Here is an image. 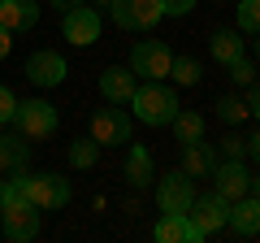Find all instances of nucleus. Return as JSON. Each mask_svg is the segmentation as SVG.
<instances>
[{"label":"nucleus","instance_id":"obj_1","mask_svg":"<svg viewBox=\"0 0 260 243\" xmlns=\"http://www.w3.org/2000/svg\"><path fill=\"white\" fill-rule=\"evenodd\" d=\"M130 104H135V117L139 122H148V126H169L174 113H178V92L165 87L160 78H148L143 87H135Z\"/></svg>","mask_w":260,"mask_h":243},{"label":"nucleus","instance_id":"obj_2","mask_svg":"<svg viewBox=\"0 0 260 243\" xmlns=\"http://www.w3.org/2000/svg\"><path fill=\"white\" fill-rule=\"evenodd\" d=\"M56 109L48 100H18V113H13V126L22 131V139H48V135L56 131Z\"/></svg>","mask_w":260,"mask_h":243},{"label":"nucleus","instance_id":"obj_3","mask_svg":"<svg viewBox=\"0 0 260 243\" xmlns=\"http://www.w3.org/2000/svg\"><path fill=\"white\" fill-rule=\"evenodd\" d=\"M39 226H44V217H39V208L30 204V200H9V204H0V230L9 234L13 243H30L39 234Z\"/></svg>","mask_w":260,"mask_h":243},{"label":"nucleus","instance_id":"obj_4","mask_svg":"<svg viewBox=\"0 0 260 243\" xmlns=\"http://www.w3.org/2000/svg\"><path fill=\"white\" fill-rule=\"evenodd\" d=\"M208 178H213V191H217V196H225V200H239V196H247V191H251L247 157H225V161H217Z\"/></svg>","mask_w":260,"mask_h":243},{"label":"nucleus","instance_id":"obj_5","mask_svg":"<svg viewBox=\"0 0 260 243\" xmlns=\"http://www.w3.org/2000/svg\"><path fill=\"white\" fill-rule=\"evenodd\" d=\"M109 13H113V22H117L121 31H152L165 18L160 0H113Z\"/></svg>","mask_w":260,"mask_h":243},{"label":"nucleus","instance_id":"obj_6","mask_svg":"<svg viewBox=\"0 0 260 243\" xmlns=\"http://www.w3.org/2000/svg\"><path fill=\"white\" fill-rule=\"evenodd\" d=\"M169 66H174V52L160 39H139V44L130 48V70H135V78H165Z\"/></svg>","mask_w":260,"mask_h":243},{"label":"nucleus","instance_id":"obj_7","mask_svg":"<svg viewBox=\"0 0 260 243\" xmlns=\"http://www.w3.org/2000/svg\"><path fill=\"white\" fill-rule=\"evenodd\" d=\"M191 204H195V178L191 174L174 169V174H165L156 183V208L160 213H186Z\"/></svg>","mask_w":260,"mask_h":243},{"label":"nucleus","instance_id":"obj_8","mask_svg":"<svg viewBox=\"0 0 260 243\" xmlns=\"http://www.w3.org/2000/svg\"><path fill=\"white\" fill-rule=\"evenodd\" d=\"M26 200L44 213V208H65L70 204V183L61 174H26Z\"/></svg>","mask_w":260,"mask_h":243},{"label":"nucleus","instance_id":"obj_9","mask_svg":"<svg viewBox=\"0 0 260 243\" xmlns=\"http://www.w3.org/2000/svg\"><path fill=\"white\" fill-rule=\"evenodd\" d=\"M91 139L100 148H117V143L130 139V117L117 109V104H104V109L91 113Z\"/></svg>","mask_w":260,"mask_h":243},{"label":"nucleus","instance_id":"obj_10","mask_svg":"<svg viewBox=\"0 0 260 243\" xmlns=\"http://www.w3.org/2000/svg\"><path fill=\"white\" fill-rule=\"evenodd\" d=\"M186 217H191L195 230L208 239V234H217V230L225 226V217H230V200L217 196V191H208V196H195V204L186 208Z\"/></svg>","mask_w":260,"mask_h":243},{"label":"nucleus","instance_id":"obj_11","mask_svg":"<svg viewBox=\"0 0 260 243\" xmlns=\"http://www.w3.org/2000/svg\"><path fill=\"white\" fill-rule=\"evenodd\" d=\"M61 35L70 39L74 48H87L100 39V13L91 9V5H74V9H65V26Z\"/></svg>","mask_w":260,"mask_h":243},{"label":"nucleus","instance_id":"obj_12","mask_svg":"<svg viewBox=\"0 0 260 243\" xmlns=\"http://www.w3.org/2000/svg\"><path fill=\"white\" fill-rule=\"evenodd\" d=\"M65 56L61 52H52V48H44V52H35L26 61V78L35 87H56V83H65Z\"/></svg>","mask_w":260,"mask_h":243},{"label":"nucleus","instance_id":"obj_13","mask_svg":"<svg viewBox=\"0 0 260 243\" xmlns=\"http://www.w3.org/2000/svg\"><path fill=\"white\" fill-rule=\"evenodd\" d=\"M225 226H230L234 234H260V196L256 191H247V196L230 200V217H225Z\"/></svg>","mask_w":260,"mask_h":243},{"label":"nucleus","instance_id":"obj_14","mask_svg":"<svg viewBox=\"0 0 260 243\" xmlns=\"http://www.w3.org/2000/svg\"><path fill=\"white\" fill-rule=\"evenodd\" d=\"M135 87H139V83H135V70H130V66H109L100 74V96L109 104H130Z\"/></svg>","mask_w":260,"mask_h":243},{"label":"nucleus","instance_id":"obj_15","mask_svg":"<svg viewBox=\"0 0 260 243\" xmlns=\"http://www.w3.org/2000/svg\"><path fill=\"white\" fill-rule=\"evenodd\" d=\"M152 234H156V243H200L204 239L186 213H160V222L152 226Z\"/></svg>","mask_w":260,"mask_h":243},{"label":"nucleus","instance_id":"obj_16","mask_svg":"<svg viewBox=\"0 0 260 243\" xmlns=\"http://www.w3.org/2000/svg\"><path fill=\"white\" fill-rule=\"evenodd\" d=\"M213 165H217V148H208L204 139H195V143H182V174H191V178H208L213 174Z\"/></svg>","mask_w":260,"mask_h":243},{"label":"nucleus","instance_id":"obj_17","mask_svg":"<svg viewBox=\"0 0 260 243\" xmlns=\"http://www.w3.org/2000/svg\"><path fill=\"white\" fill-rule=\"evenodd\" d=\"M39 22L35 0H0V26L5 31H30Z\"/></svg>","mask_w":260,"mask_h":243},{"label":"nucleus","instance_id":"obj_18","mask_svg":"<svg viewBox=\"0 0 260 243\" xmlns=\"http://www.w3.org/2000/svg\"><path fill=\"white\" fill-rule=\"evenodd\" d=\"M208 52H213V61L217 66H230V61H239L243 56V31L239 26H217L213 31V39H208Z\"/></svg>","mask_w":260,"mask_h":243},{"label":"nucleus","instance_id":"obj_19","mask_svg":"<svg viewBox=\"0 0 260 243\" xmlns=\"http://www.w3.org/2000/svg\"><path fill=\"white\" fill-rule=\"evenodd\" d=\"M30 161V139H9L0 135V174H18Z\"/></svg>","mask_w":260,"mask_h":243},{"label":"nucleus","instance_id":"obj_20","mask_svg":"<svg viewBox=\"0 0 260 243\" xmlns=\"http://www.w3.org/2000/svg\"><path fill=\"white\" fill-rule=\"evenodd\" d=\"M152 174H156L152 152L148 148H130V157H126V183H130V187H148Z\"/></svg>","mask_w":260,"mask_h":243},{"label":"nucleus","instance_id":"obj_21","mask_svg":"<svg viewBox=\"0 0 260 243\" xmlns=\"http://www.w3.org/2000/svg\"><path fill=\"white\" fill-rule=\"evenodd\" d=\"M169 126H174V139H178V143H195V139H204V113H182V109H178Z\"/></svg>","mask_w":260,"mask_h":243},{"label":"nucleus","instance_id":"obj_22","mask_svg":"<svg viewBox=\"0 0 260 243\" xmlns=\"http://www.w3.org/2000/svg\"><path fill=\"white\" fill-rule=\"evenodd\" d=\"M217 117L225 122V126H239V122H247L251 113H247V100H239V96H217Z\"/></svg>","mask_w":260,"mask_h":243},{"label":"nucleus","instance_id":"obj_23","mask_svg":"<svg viewBox=\"0 0 260 243\" xmlns=\"http://www.w3.org/2000/svg\"><path fill=\"white\" fill-rule=\"evenodd\" d=\"M200 74H204V70H200L195 56H174V66H169V78H174L178 87H195V83H200Z\"/></svg>","mask_w":260,"mask_h":243},{"label":"nucleus","instance_id":"obj_24","mask_svg":"<svg viewBox=\"0 0 260 243\" xmlns=\"http://www.w3.org/2000/svg\"><path fill=\"white\" fill-rule=\"evenodd\" d=\"M95 157H100V143H95L91 135L70 143V165H74V169H91V165H95Z\"/></svg>","mask_w":260,"mask_h":243},{"label":"nucleus","instance_id":"obj_25","mask_svg":"<svg viewBox=\"0 0 260 243\" xmlns=\"http://www.w3.org/2000/svg\"><path fill=\"white\" fill-rule=\"evenodd\" d=\"M239 31L260 35V0H239Z\"/></svg>","mask_w":260,"mask_h":243},{"label":"nucleus","instance_id":"obj_26","mask_svg":"<svg viewBox=\"0 0 260 243\" xmlns=\"http://www.w3.org/2000/svg\"><path fill=\"white\" fill-rule=\"evenodd\" d=\"M230 78H234L239 87H251V83H256V70H251V61H247V56L230 61Z\"/></svg>","mask_w":260,"mask_h":243},{"label":"nucleus","instance_id":"obj_27","mask_svg":"<svg viewBox=\"0 0 260 243\" xmlns=\"http://www.w3.org/2000/svg\"><path fill=\"white\" fill-rule=\"evenodd\" d=\"M221 157H247V135L230 131V135L221 139Z\"/></svg>","mask_w":260,"mask_h":243},{"label":"nucleus","instance_id":"obj_28","mask_svg":"<svg viewBox=\"0 0 260 243\" xmlns=\"http://www.w3.org/2000/svg\"><path fill=\"white\" fill-rule=\"evenodd\" d=\"M13 113H18V96L0 83V126H5V122H13Z\"/></svg>","mask_w":260,"mask_h":243},{"label":"nucleus","instance_id":"obj_29","mask_svg":"<svg viewBox=\"0 0 260 243\" xmlns=\"http://www.w3.org/2000/svg\"><path fill=\"white\" fill-rule=\"evenodd\" d=\"M160 9H165L169 18H182V13L195 9V0H160Z\"/></svg>","mask_w":260,"mask_h":243},{"label":"nucleus","instance_id":"obj_30","mask_svg":"<svg viewBox=\"0 0 260 243\" xmlns=\"http://www.w3.org/2000/svg\"><path fill=\"white\" fill-rule=\"evenodd\" d=\"M247 113L260 117V83H251V96H247Z\"/></svg>","mask_w":260,"mask_h":243},{"label":"nucleus","instance_id":"obj_31","mask_svg":"<svg viewBox=\"0 0 260 243\" xmlns=\"http://www.w3.org/2000/svg\"><path fill=\"white\" fill-rule=\"evenodd\" d=\"M9 52H13V31H5V26H0V61H5Z\"/></svg>","mask_w":260,"mask_h":243},{"label":"nucleus","instance_id":"obj_32","mask_svg":"<svg viewBox=\"0 0 260 243\" xmlns=\"http://www.w3.org/2000/svg\"><path fill=\"white\" fill-rule=\"evenodd\" d=\"M247 157L260 165V131H251V139H247Z\"/></svg>","mask_w":260,"mask_h":243},{"label":"nucleus","instance_id":"obj_33","mask_svg":"<svg viewBox=\"0 0 260 243\" xmlns=\"http://www.w3.org/2000/svg\"><path fill=\"white\" fill-rule=\"evenodd\" d=\"M5 200H9V178L0 174V204H5Z\"/></svg>","mask_w":260,"mask_h":243},{"label":"nucleus","instance_id":"obj_34","mask_svg":"<svg viewBox=\"0 0 260 243\" xmlns=\"http://www.w3.org/2000/svg\"><path fill=\"white\" fill-rule=\"evenodd\" d=\"M52 5H56V9L65 13V9H74V5H83V0H52Z\"/></svg>","mask_w":260,"mask_h":243},{"label":"nucleus","instance_id":"obj_35","mask_svg":"<svg viewBox=\"0 0 260 243\" xmlns=\"http://www.w3.org/2000/svg\"><path fill=\"white\" fill-rule=\"evenodd\" d=\"M251 191H256V196H260V174H251Z\"/></svg>","mask_w":260,"mask_h":243},{"label":"nucleus","instance_id":"obj_36","mask_svg":"<svg viewBox=\"0 0 260 243\" xmlns=\"http://www.w3.org/2000/svg\"><path fill=\"white\" fill-rule=\"evenodd\" d=\"M256 56H260V35H256Z\"/></svg>","mask_w":260,"mask_h":243},{"label":"nucleus","instance_id":"obj_37","mask_svg":"<svg viewBox=\"0 0 260 243\" xmlns=\"http://www.w3.org/2000/svg\"><path fill=\"white\" fill-rule=\"evenodd\" d=\"M100 5H104V9H109V5H113V0H100Z\"/></svg>","mask_w":260,"mask_h":243},{"label":"nucleus","instance_id":"obj_38","mask_svg":"<svg viewBox=\"0 0 260 243\" xmlns=\"http://www.w3.org/2000/svg\"><path fill=\"white\" fill-rule=\"evenodd\" d=\"M0 234H5V230H0Z\"/></svg>","mask_w":260,"mask_h":243}]
</instances>
